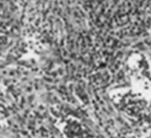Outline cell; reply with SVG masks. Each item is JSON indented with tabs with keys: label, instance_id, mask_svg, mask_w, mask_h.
Returning <instances> with one entry per match:
<instances>
[{
	"label": "cell",
	"instance_id": "cell-1",
	"mask_svg": "<svg viewBox=\"0 0 151 138\" xmlns=\"http://www.w3.org/2000/svg\"><path fill=\"white\" fill-rule=\"evenodd\" d=\"M126 84L114 90V101L123 111L137 114L151 101V68L142 56H132L127 64Z\"/></svg>",
	"mask_w": 151,
	"mask_h": 138
}]
</instances>
